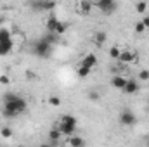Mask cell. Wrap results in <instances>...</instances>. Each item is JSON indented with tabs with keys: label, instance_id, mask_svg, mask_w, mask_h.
<instances>
[{
	"label": "cell",
	"instance_id": "cb8c5ba5",
	"mask_svg": "<svg viewBox=\"0 0 149 147\" xmlns=\"http://www.w3.org/2000/svg\"><path fill=\"white\" fill-rule=\"evenodd\" d=\"M99 92H95V90H92V92H88V99L90 101H99Z\"/></svg>",
	"mask_w": 149,
	"mask_h": 147
},
{
	"label": "cell",
	"instance_id": "2e32d148",
	"mask_svg": "<svg viewBox=\"0 0 149 147\" xmlns=\"http://www.w3.org/2000/svg\"><path fill=\"white\" fill-rule=\"evenodd\" d=\"M42 38H43L49 45H52V47H54L56 43H59V35H56V33H47L45 37H42Z\"/></svg>",
	"mask_w": 149,
	"mask_h": 147
},
{
	"label": "cell",
	"instance_id": "7402d4cb",
	"mask_svg": "<svg viewBox=\"0 0 149 147\" xmlns=\"http://www.w3.org/2000/svg\"><path fill=\"white\" fill-rule=\"evenodd\" d=\"M0 135H2L3 139H10V137H12V130H10L9 126H3V128L0 130Z\"/></svg>",
	"mask_w": 149,
	"mask_h": 147
},
{
	"label": "cell",
	"instance_id": "9c48e42d",
	"mask_svg": "<svg viewBox=\"0 0 149 147\" xmlns=\"http://www.w3.org/2000/svg\"><path fill=\"white\" fill-rule=\"evenodd\" d=\"M123 92H125V94H128V95L137 94V92H139V81H137V80H134V78L127 80V85H125Z\"/></svg>",
	"mask_w": 149,
	"mask_h": 147
},
{
	"label": "cell",
	"instance_id": "4fadbf2b",
	"mask_svg": "<svg viewBox=\"0 0 149 147\" xmlns=\"http://www.w3.org/2000/svg\"><path fill=\"white\" fill-rule=\"evenodd\" d=\"M95 64H97V57H95L94 54H88V55H85V57H83V61H81V64H80V66H85V68L92 69Z\"/></svg>",
	"mask_w": 149,
	"mask_h": 147
},
{
	"label": "cell",
	"instance_id": "d4e9b609",
	"mask_svg": "<svg viewBox=\"0 0 149 147\" xmlns=\"http://www.w3.org/2000/svg\"><path fill=\"white\" fill-rule=\"evenodd\" d=\"M49 102H50L52 106H56V107H57V106H61V99H59V97H50V99H49Z\"/></svg>",
	"mask_w": 149,
	"mask_h": 147
},
{
	"label": "cell",
	"instance_id": "83f0119b",
	"mask_svg": "<svg viewBox=\"0 0 149 147\" xmlns=\"http://www.w3.org/2000/svg\"><path fill=\"white\" fill-rule=\"evenodd\" d=\"M142 24H144V28H146V30L149 28V14H148V16H144V19H142Z\"/></svg>",
	"mask_w": 149,
	"mask_h": 147
},
{
	"label": "cell",
	"instance_id": "30bf717a",
	"mask_svg": "<svg viewBox=\"0 0 149 147\" xmlns=\"http://www.w3.org/2000/svg\"><path fill=\"white\" fill-rule=\"evenodd\" d=\"M127 85V78H123L121 74H114L111 78V87L113 88H118V90H123Z\"/></svg>",
	"mask_w": 149,
	"mask_h": 147
},
{
	"label": "cell",
	"instance_id": "ac0fdd59",
	"mask_svg": "<svg viewBox=\"0 0 149 147\" xmlns=\"http://www.w3.org/2000/svg\"><path fill=\"white\" fill-rule=\"evenodd\" d=\"M66 30H68V23L59 21V23H57V28H56V35H63Z\"/></svg>",
	"mask_w": 149,
	"mask_h": 147
},
{
	"label": "cell",
	"instance_id": "6da1fadb",
	"mask_svg": "<svg viewBox=\"0 0 149 147\" xmlns=\"http://www.w3.org/2000/svg\"><path fill=\"white\" fill-rule=\"evenodd\" d=\"M26 109H28L26 101H24L23 97H16V99L10 101V102H3L2 116L7 118V119H12V118H17L19 114H23Z\"/></svg>",
	"mask_w": 149,
	"mask_h": 147
},
{
	"label": "cell",
	"instance_id": "603a6c76",
	"mask_svg": "<svg viewBox=\"0 0 149 147\" xmlns=\"http://www.w3.org/2000/svg\"><path fill=\"white\" fill-rule=\"evenodd\" d=\"M92 69H88V68H85V66H80V69H78V76L80 78H87L88 74H90Z\"/></svg>",
	"mask_w": 149,
	"mask_h": 147
},
{
	"label": "cell",
	"instance_id": "d6986e66",
	"mask_svg": "<svg viewBox=\"0 0 149 147\" xmlns=\"http://www.w3.org/2000/svg\"><path fill=\"white\" fill-rule=\"evenodd\" d=\"M120 55H121V50L118 47H111L109 49V57L111 59H120Z\"/></svg>",
	"mask_w": 149,
	"mask_h": 147
},
{
	"label": "cell",
	"instance_id": "52a82bcc",
	"mask_svg": "<svg viewBox=\"0 0 149 147\" xmlns=\"http://www.w3.org/2000/svg\"><path fill=\"white\" fill-rule=\"evenodd\" d=\"M118 61H120L121 64H132V62H135V61H137V54H135V52H132V50H123Z\"/></svg>",
	"mask_w": 149,
	"mask_h": 147
},
{
	"label": "cell",
	"instance_id": "1f68e13d",
	"mask_svg": "<svg viewBox=\"0 0 149 147\" xmlns=\"http://www.w3.org/2000/svg\"><path fill=\"white\" fill-rule=\"evenodd\" d=\"M0 24H2V17H0Z\"/></svg>",
	"mask_w": 149,
	"mask_h": 147
},
{
	"label": "cell",
	"instance_id": "ffe728a7",
	"mask_svg": "<svg viewBox=\"0 0 149 147\" xmlns=\"http://www.w3.org/2000/svg\"><path fill=\"white\" fill-rule=\"evenodd\" d=\"M146 9H148V3H146V2H137V3H135V10H137L139 14H144Z\"/></svg>",
	"mask_w": 149,
	"mask_h": 147
},
{
	"label": "cell",
	"instance_id": "e0dca14e",
	"mask_svg": "<svg viewBox=\"0 0 149 147\" xmlns=\"http://www.w3.org/2000/svg\"><path fill=\"white\" fill-rule=\"evenodd\" d=\"M106 33H102V31H99V33H95V37H94V42H95V45L97 47H102L104 45V42H106Z\"/></svg>",
	"mask_w": 149,
	"mask_h": 147
},
{
	"label": "cell",
	"instance_id": "ba28073f",
	"mask_svg": "<svg viewBox=\"0 0 149 147\" xmlns=\"http://www.w3.org/2000/svg\"><path fill=\"white\" fill-rule=\"evenodd\" d=\"M76 10H78L81 16L90 14V10H92V2H88V0H80V2H76Z\"/></svg>",
	"mask_w": 149,
	"mask_h": 147
},
{
	"label": "cell",
	"instance_id": "3957f363",
	"mask_svg": "<svg viewBox=\"0 0 149 147\" xmlns=\"http://www.w3.org/2000/svg\"><path fill=\"white\" fill-rule=\"evenodd\" d=\"M57 130L61 132V135L73 137V135H74V130H76V118L70 116V114L63 116V118H61V121H59V126H57Z\"/></svg>",
	"mask_w": 149,
	"mask_h": 147
},
{
	"label": "cell",
	"instance_id": "277c9868",
	"mask_svg": "<svg viewBox=\"0 0 149 147\" xmlns=\"http://www.w3.org/2000/svg\"><path fill=\"white\" fill-rule=\"evenodd\" d=\"M95 5H97V9H99L104 16H111L113 12L118 9V3L113 2V0H97Z\"/></svg>",
	"mask_w": 149,
	"mask_h": 147
},
{
	"label": "cell",
	"instance_id": "4dcf8cb0",
	"mask_svg": "<svg viewBox=\"0 0 149 147\" xmlns=\"http://www.w3.org/2000/svg\"><path fill=\"white\" fill-rule=\"evenodd\" d=\"M146 147H149V137L146 139Z\"/></svg>",
	"mask_w": 149,
	"mask_h": 147
},
{
	"label": "cell",
	"instance_id": "9a60e30c",
	"mask_svg": "<svg viewBox=\"0 0 149 147\" xmlns=\"http://www.w3.org/2000/svg\"><path fill=\"white\" fill-rule=\"evenodd\" d=\"M70 147H85V140L80 135H73L70 137Z\"/></svg>",
	"mask_w": 149,
	"mask_h": 147
},
{
	"label": "cell",
	"instance_id": "d6a6232c",
	"mask_svg": "<svg viewBox=\"0 0 149 147\" xmlns=\"http://www.w3.org/2000/svg\"><path fill=\"white\" fill-rule=\"evenodd\" d=\"M148 104H149V97H148Z\"/></svg>",
	"mask_w": 149,
	"mask_h": 147
},
{
	"label": "cell",
	"instance_id": "8992f818",
	"mask_svg": "<svg viewBox=\"0 0 149 147\" xmlns=\"http://www.w3.org/2000/svg\"><path fill=\"white\" fill-rule=\"evenodd\" d=\"M120 123H121L123 126H134V125L137 123V116L134 114V111L123 109L121 114H120Z\"/></svg>",
	"mask_w": 149,
	"mask_h": 147
},
{
	"label": "cell",
	"instance_id": "44dd1931",
	"mask_svg": "<svg viewBox=\"0 0 149 147\" xmlns=\"http://www.w3.org/2000/svg\"><path fill=\"white\" fill-rule=\"evenodd\" d=\"M16 97H19V95H16V94H12V92H7V94L2 95V101H3V102H10V101H14Z\"/></svg>",
	"mask_w": 149,
	"mask_h": 147
},
{
	"label": "cell",
	"instance_id": "f1b7e54d",
	"mask_svg": "<svg viewBox=\"0 0 149 147\" xmlns=\"http://www.w3.org/2000/svg\"><path fill=\"white\" fill-rule=\"evenodd\" d=\"M0 83L7 85V83H9V78H7V76H0Z\"/></svg>",
	"mask_w": 149,
	"mask_h": 147
},
{
	"label": "cell",
	"instance_id": "5b68a950",
	"mask_svg": "<svg viewBox=\"0 0 149 147\" xmlns=\"http://www.w3.org/2000/svg\"><path fill=\"white\" fill-rule=\"evenodd\" d=\"M30 7L35 10V12H47V10H52L56 7V2H45V0H33L30 3Z\"/></svg>",
	"mask_w": 149,
	"mask_h": 147
},
{
	"label": "cell",
	"instance_id": "484cf974",
	"mask_svg": "<svg viewBox=\"0 0 149 147\" xmlns=\"http://www.w3.org/2000/svg\"><path fill=\"white\" fill-rule=\"evenodd\" d=\"M139 80H149V71L148 69H144V71L139 73Z\"/></svg>",
	"mask_w": 149,
	"mask_h": 147
},
{
	"label": "cell",
	"instance_id": "f546056e",
	"mask_svg": "<svg viewBox=\"0 0 149 147\" xmlns=\"http://www.w3.org/2000/svg\"><path fill=\"white\" fill-rule=\"evenodd\" d=\"M40 147H52V146H50V144H42Z\"/></svg>",
	"mask_w": 149,
	"mask_h": 147
},
{
	"label": "cell",
	"instance_id": "8fae6325",
	"mask_svg": "<svg viewBox=\"0 0 149 147\" xmlns=\"http://www.w3.org/2000/svg\"><path fill=\"white\" fill-rule=\"evenodd\" d=\"M57 23H59V19H57L56 16H49L47 21H45V28H47V31H49V33H56Z\"/></svg>",
	"mask_w": 149,
	"mask_h": 147
},
{
	"label": "cell",
	"instance_id": "4316f807",
	"mask_svg": "<svg viewBox=\"0 0 149 147\" xmlns=\"http://www.w3.org/2000/svg\"><path fill=\"white\" fill-rule=\"evenodd\" d=\"M144 30H146V28H144V24H142V21H139V23L135 24V31H137V33H142Z\"/></svg>",
	"mask_w": 149,
	"mask_h": 147
},
{
	"label": "cell",
	"instance_id": "5bb4252c",
	"mask_svg": "<svg viewBox=\"0 0 149 147\" xmlns=\"http://www.w3.org/2000/svg\"><path fill=\"white\" fill-rule=\"evenodd\" d=\"M59 139H61V132H59L57 128H52V130L49 132V140H50V146L54 147L57 142H59Z\"/></svg>",
	"mask_w": 149,
	"mask_h": 147
},
{
	"label": "cell",
	"instance_id": "7a4b0ae2",
	"mask_svg": "<svg viewBox=\"0 0 149 147\" xmlns=\"http://www.w3.org/2000/svg\"><path fill=\"white\" fill-rule=\"evenodd\" d=\"M31 52L40 59H49L52 55V45H49L43 38H38L31 43Z\"/></svg>",
	"mask_w": 149,
	"mask_h": 147
},
{
	"label": "cell",
	"instance_id": "7c38bea8",
	"mask_svg": "<svg viewBox=\"0 0 149 147\" xmlns=\"http://www.w3.org/2000/svg\"><path fill=\"white\" fill-rule=\"evenodd\" d=\"M14 49V42L7 40V42H0V55H9Z\"/></svg>",
	"mask_w": 149,
	"mask_h": 147
},
{
	"label": "cell",
	"instance_id": "836d02e7",
	"mask_svg": "<svg viewBox=\"0 0 149 147\" xmlns=\"http://www.w3.org/2000/svg\"><path fill=\"white\" fill-rule=\"evenodd\" d=\"M0 42H2V40H0Z\"/></svg>",
	"mask_w": 149,
	"mask_h": 147
}]
</instances>
